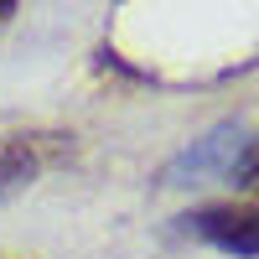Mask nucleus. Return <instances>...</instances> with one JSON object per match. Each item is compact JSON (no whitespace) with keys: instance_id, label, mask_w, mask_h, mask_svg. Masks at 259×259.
Segmentation results:
<instances>
[{"instance_id":"2","label":"nucleus","mask_w":259,"mask_h":259,"mask_svg":"<svg viewBox=\"0 0 259 259\" xmlns=\"http://www.w3.org/2000/svg\"><path fill=\"white\" fill-rule=\"evenodd\" d=\"M244 145H249V135H244L239 119H233V124H218L212 135L192 140L182 156L161 171V182H166V187H192V182H207V177H233Z\"/></svg>"},{"instance_id":"1","label":"nucleus","mask_w":259,"mask_h":259,"mask_svg":"<svg viewBox=\"0 0 259 259\" xmlns=\"http://www.w3.org/2000/svg\"><path fill=\"white\" fill-rule=\"evenodd\" d=\"M182 228L233 259H259V202H212L187 212Z\"/></svg>"},{"instance_id":"4","label":"nucleus","mask_w":259,"mask_h":259,"mask_svg":"<svg viewBox=\"0 0 259 259\" xmlns=\"http://www.w3.org/2000/svg\"><path fill=\"white\" fill-rule=\"evenodd\" d=\"M233 187H244L249 197H259V140H249L244 145V156H239V166H233V177H228Z\"/></svg>"},{"instance_id":"5","label":"nucleus","mask_w":259,"mask_h":259,"mask_svg":"<svg viewBox=\"0 0 259 259\" xmlns=\"http://www.w3.org/2000/svg\"><path fill=\"white\" fill-rule=\"evenodd\" d=\"M11 11H16V0H0V21H6V16H11Z\"/></svg>"},{"instance_id":"3","label":"nucleus","mask_w":259,"mask_h":259,"mask_svg":"<svg viewBox=\"0 0 259 259\" xmlns=\"http://www.w3.org/2000/svg\"><path fill=\"white\" fill-rule=\"evenodd\" d=\"M47 140L52 135H0V202L16 197L21 187H31L41 177V166L52 161V150H62V140L57 145Z\"/></svg>"}]
</instances>
